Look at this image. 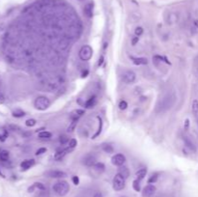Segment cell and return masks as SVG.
Returning a JSON list of instances; mask_svg holds the SVG:
<instances>
[{"label": "cell", "mask_w": 198, "mask_h": 197, "mask_svg": "<svg viewBox=\"0 0 198 197\" xmlns=\"http://www.w3.org/2000/svg\"><path fill=\"white\" fill-rule=\"evenodd\" d=\"M176 101H177V97L174 92H168L161 98L156 106V112L157 113H163L166 112L167 110L171 109L174 106Z\"/></svg>", "instance_id": "1"}, {"label": "cell", "mask_w": 198, "mask_h": 197, "mask_svg": "<svg viewBox=\"0 0 198 197\" xmlns=\"http://www.w3.org/2000/svg\"><path fill=\"white\" fill-rule=\"evenodd\" d=\"M53 191L59 196H65L70 191V185L66 181H59L53 185Z\"/></svg>", "instance_id": "2"}, {"label": "cell", "mask_w": 198, "mask_h": 197, "mask_svg": "<svg viewBox=\"0 0 198 197\" xmlns=\"http://www.w3.org/2000/svg\"><path fill=\"white\" fill-rule=\"evenodd\" d=\"M34 105L36 108L39 110H46V108H48V106L50 105V101L46 97L41 96V97H38V98L35 100Z\"/></svg>", "instance_id": "3"}, {"label": "cell", "mask_w": 198, "mask_h": 197, "mask_svg": "<svg viewBox=\"0 0 198 197\" xmlns=\"http://www.w3.org/2000/svg\"><path fill=\"white\" fill-rule=\"evenodd\" d=\"M113 189L116 191H120L125 188L126 185V179L123 178L120 174L115 175V177L113 178Z\"/></svg>", "instance_id": "4"}, {"label": "cell", "mask_w": 198, "mask_h": 197, "mask_svg": "<svg viewBox=\"0 0 198 197\" xmlns=\"http://www.w3.org/2000/svg\"><path fill=\"white\" fill-rule=\"evenodd\" d=\"M93 56V49L90 45H83L81 49L79 51V57L81 60L88 61L92 58Z\"/></svg>", "instance_id": "5"}, {"label": "cell", "mask_w": 198, "mask_h": 197, "mask_svg": "<svg viewBox=\"0 0 198 197\" xmlns=\"http://www.w3.org/2000/svg\"><path fill=\"white\" fill-rule=\"evenodd\" d=\"M135 78H136L135 74L132 71H129V70L125 71L123 74H122V79H123L125 83H128V84L134 83L135 81Z\"/></svg>", "instance_id": "6"}, {"label": "cell", "mask_w": 198, "mask_h": 197, "mask_svg": "<svg viewBox=\"0 0 198 197\" xmlns=\"http://www.w3.org/2000/svg\"><path fill=\"white\" fill-rule=\"evenodd\" d=\"M97 162V157L94 154H87L82 157V163L88 167H92Z\"/></svg>", "instance_id": "7"}, {"label": "cell", "mask_w": 198, "mask_h": 197, "mask_svg": "<svg viewBox=\"0 0 198 197\" xmlns=\"http://www.w3.org/2000/svg\"><path fill=\"white\" fill-rule=\"evenodd\" d=\"M111 162H112V163L114 164V165L122 166L126 162V157H125L124 155H122V154H116V155L112 157Z\"/></svg>", "instance_id": "8"}, {"label": "cell", "mask_w": 198, "mask_h": 197, "mask_svg": "<svg viewBox=\"0 0 198 197\" xmlns=\"http://www.w3.org/2000/svg\"><path fill=\"white\" fill-rule=\"evenodd\" d=\"M156 191H157V188H156V187H155V185H146V187L143 188V191H142V196L143 197H152L155 194Z\"/></svg>", "instance_id": "9"}, {"label": "cell", "mask_w": 198, "mask_h": 197, "mask_svg": "<svg viewBox=\"0 0 198 197\" xmlns=\"http://www.w3.org/2000/svg\"><path fill=\"white\" fill-rule=\"evenodd\" d=\"M46 175L50 178H64L67 176V174L65 172L61 170H50L48 172H46Z\"/></svg>", "instance_id": "10"}, {"label": "cell", "mask_w": 198, "mask_h": 197, "mask_svg": "<svg viewBox=\"0 0 198 197\" xmlns=\"http://www.w3.org/2000/svg\"><path fill=\"white\" fill-rule=\"evenodd\" d=\"M183 139H184V142H185L186 146L188 147V148L190 150V151H192L193 153L196 152V146L194 145V143L192 142L191 139H190L189 136H184Z\"/></svg>", "instance_id": "11"}, {"label": "cell", "mask_w": 198, "mask_h": 197, "mask_svg": "<svg viewBox=\"0 0 198 197\" xmlns=\"http://www.w3.org/2000/svg\"><path fill=\"white\" fill-rule=\"evenodd\" d=\"M91 168H92V171L96 172L97 174H102L103 172L104 171V169H106V167H104V164L102 163V162H96Z\"/></svg>", "instance_id": "12"}, {"label": "cell", "mask_w": 198, "mask_h": 197, "mask_svg": "<svg viewBox=\"0 0 198 197\" xmlns=\"http://www.w3.org/2000/svg\"><path fill=\"white\" fill-rule=\"evenodd\" d=\"M83 12H84V15L87 17H89V19L92 17L93 16V3L92 2H89L84 6Z\"/></svg>", "instance_id": "13"}, {"label": "cell", "mask_w": 198, "mask_h": 197, "mask_svg": "<svg viewBox=\"0 0 198 197\" xmlns=\"http://www.w3.org/2000/svg\"><path fill=\"white\" fill-rule=\"evenodd\" d=\"M34 164H35L34 159H26V160H23V162L20 163V167L22 170H27L33 166Z\"/></svg>", "instance_id": "14"}, {"label": "cell", "mask_w": 198, "mask_h": 197, "mask_svg": "<svg viewBox=\"0 0 198 197\" xmlns=\"http://www.w3.org/2000/svg\"><path fill=\"white\" fill-rule=\"evenodd\" d=\"M83 114H84V110L77 109V110H74V111L70 114V118L72 120H78Z\"/></svg>", "instance_id": "15"}, {"label": "cell", "mask_w": 198, "mask_h": 197, "mask_svg": "<svg viewBox=\"0 0 198 197\" xmlns=\"http://www.w3.org/2000/svg\"><path fill=\"white\" fill-rule=\"evenodd\" d=\"M69 152L68 149H63V150H58L55 154H54V159L55 160H61L63 157L67 155V153Z\"/></svg>", "instance_id": "16"}, {"label": "cell", "mask_w": 198, "mask_h": 197, "mask_svg": "<svg viewBox=\"0 0 198 197\" xmlns=\"http://www.w3.org/2000/svg\"><path fill=\"white\" fill-rule=\"evenodd\" d=\"M118 174H120L122 177L125 178V179H128L129 176V170L128 167H126L124 165H122L119 167L118 169Z\"/></svg>", "instance_id": "17"}, {"label": "cell", "mask_w": 198, "mask_h": 197, "mask_svg": "<svg viewBox=\"0 0 198 197\" xmlns=\"http://www.w3.org/2000/svg\"><path fill=\"white\" fill-rule=\"evenodd\" d=\"M132 59L135 65H147L148 64V60H147V58H144V57H138V58L132 57Z\"/></svg>", "instance_id": "18"}, {"label": "cell", "mask_w": 198, "mask_h": 197, "mask_svg": "<svg viewBox=\"0 0 198 197\" xmlns=\"http://www.w3.org/2000/svg\"><path fill=\"white\" fill-rule=\"evenodd\" d=\"M96 102H97L96 97L93 96L86 101V102L84 103V106L86 107V108H92V107H94V105H96Z\"/></svg>", "instance_id": "19"}, {"label": "cell", "mask_w": 198, "mask_h": 197, "mask_svg": "<svg viewBox=\"0 0 198 197\" xmlns=\"http://www.w3.org/2000/svg\"><path fill=\"white\" fill-rule=\"evenodd\" d=\"M146 174H147V169H146V168H141V169H139V170L135 173L136 180H138V181L142 180V179L145 178Z\"/></svg>", "instance_id": "20"}, {"label": "cell", "mask_w": 198, "mask_h": 197, "mask_svg": "<svg viewBox=\"0 0 198 197\" xmlns=\"http://www.w3.org/2000/svg\"><path fill=\"white\" fill-rule=\"evenodd\" d=\"M9 157H10V154L8 151H6V150H3V151H1V153H0V162H8L9 159Z\"/></svg>", "instance_id": "21"}, {"label": "cell", "mask_w": 198, "mask_h": 197, "mask_svg": "<svg viewBox=\"0 0 198 197\" xmlns=\"http://www.w3.org/2000/svg\"><path fill=\"white\" fill-rule=\"evenodd\" d=\"M35 188H38V189H41V191H45L46 189V187L43 184H41V183H35V184L32 185L31 188H28V191L29 192H32L34 191Z\"/></svg>", "instance_id": "22"}, {"label": "cell", "mask_w": 198, "mask_h": 197, "mask_svg": "<svg viewBox=\"0 0 198 197\" xmlns=\"http://www.w3.org/2000/svg\"><path fill=\"white\" fill-rule=\"evenodd\" d=\"M51 137V133H50L49 131H41L39 133V138L41 139H49Z\"/></svg>", "instance_id": "23"}, {"label": "cell", "mask_w": 198, "mask_h": 197, "mask_svg": "<svg viewBox=\"0 0 198 197\" xmlns=\"http://www.w3.org/2000/svg\"><path fill=\"white\" fill-rule=\"evenodd\" d=\"M103 150L106 153H108V154H111V153L114 152L113 147L111 146V145H109V144H103Z\"/></svg>", "instance_id": "24"}, {"label": "cell", "mask_w": 198, "mask_h": 197, "mask_svg": "<svg viewBox=\"0 0 198 197\" xmlns=\"http://www.w3.org/2000/svg\"><path fill=\"white\" fill-rule=\"evenodd\" d=\"M24 115H25V112L22 111V110H20V109H17V110H14L13 111V116L16 117V118L23 117Z\"/></svg>", "instance_id": "25"}, {"label": "cell", "mask_w": 198, "mask_h": 197, "mask_svg": "<svg viewBox=\"0 0 198 197\" xmlns=\"http://www.w3.org/2000/svg\"><path fill=\"white\" fill-rule=\"evenodd\" d=\"M98 120H99V122H100V124H99V128H98V131H97L96 133H95L94 135H93V137H92L93 139H94V138H96L97 136H99V135H100V132H102V128H103V121H102V119H100V117H98Z\"/></svg>", "instance_id": "26"}, {"label": "cell", "mask_w": 198, "mask_h": 197, "mask_svg": "<svg viewBox=\"0 0 198 197\" xmlns=\"http://www.w3.org/2000/svg\"><path fill=\"white\" fill-rule=\"evenodd\" d=\"M77 121H78V120H72V123H71L70 126L68 127V130H67V131H69V132H73V131H74L75 127H77Z\"/></svg>", "instance_id": "27"}, {"label": "cell", "mask_w": 198, "mask_h": 197, "mask_svg": "<svg viewBox=\"0 0 198 197\" xmlns=\"http://www.w3.org/2000/svg\"><path fill=\"white\" fill-rule=\"evenodd\" d=\"M191 108H192V112L194 114H197L198 113V101H197V100H194V101L192 102Z\"/></svg>", "instance_id": "28"}, {"label": "cell", "mask_w": 198, "mask_h": 197, "mask_svg": "<svg viewBox=\"0 0 198 197\" xmlns=\"http://www.w3.org/2000/svg\"><path fill=\"white\" fill-rule=\"evenodd\" d=\"M132 188H134V189L135 191H140V184H139V181L138 180H135L134 181V183H132Z\"/></svg>", "instance_id": "29"}, {"label": "cell", "mask_w": 198, "mask_h": 197, "mask_svg": "<svg viewBox=\"0 0 198 197\" xmlns=\"http://www.w3.org/2000/svg\"><path fill=\"white\" fill-rule=\"evenodd\" d=\"M37 124V122H36L35 119H28L26 122H25V125H26L27 127H34L35 125Z\"/></svg>", "instance_id": "30"}, {"label": "cell", "mask_w": 198, "mask_h": 197, "mask_svg": "<svg viewBox=\"0 0 198 197\" xmlns=\"http://www.w3.org/2000/svg\"><path fill=\"white\" fill-rule=\"evenodd\" d=\"M69 143V149H74V147H77V139H71V140L68 142Z\"/></svg>", "instance_id": "31"}, {"label": "cell", "mask_w": 198, "mask_h": 197, "mask_svg": "<svg viewBox=\"0 0 198 197\" xmlns=\"http://www.w3.org/2000/svg\"><path fill=\"white\" fill-rule=\"evenodd\" d=\"M158 174H154L152 176L150 177V179L148 180V183L149 184H154V183H156L158 181Z\"/></svg>", "instance_id": "32"}, {"label": "cell", "mask_w": 198, "mask_h": 197, "mask_svg": "<svg viewBox=\"0 0 198 197\" xmlns=\"http://www.w3.org/2000/svg\"><path fill=\"white\" fill-rule=\"evenodd\" d=\"M128 107V103L126 101H121L120 103H119V108L121 110H125Z\"/></svg>", "instance_id": "33"}, {"label": "cell", "mask_w": 198, "mask_h": 197, "mask_svg": "<svg viewBox=\"0 0 198 197\" xmlns=\"http://www.w3.org/2000/svg\"><path fill=\"white\" fill-rule=\"evenodd\" d=\"M192 33H197L198 32V19L193 21V25H192Z\"/></svg>", "instance_id": "34"}, {"label": "cell", "mask_w": 198, "mask_h": 197, "mask_svg": "<svg viewBox=\"0 0 198 197\" xmlns=\"http://www.w3.org/2000/svg\"><path fill=\"white\" fill-rule=\"evenodd\" d=\"M134 33H135L136 37H139V36H141L143 34V28L142 27H136Z\"/></svg>", "instance_id": "35"}, {"label": "cell", "mask_w": 198, "mask_h": 197, "mask_svg": "<svg viewBox=\"0 0 198 197\" xmlns=\"http://www.w3.org/2000/svg\"><path fill=\"white\" fill-rule=\"evenodd\" d=\"M59 141H60V143L61 144H67L68 142H69V138H68L67 136H65V135H62V136H60V138H59Z\"/></svg>", "instance_id": "36"}, {"label": "cell", "mask_w": 198, "mask_h": 197, "mask_svg": "<svg viewBox=\"0 0 198 197\" xmlns=\"http://www.w3.org/2000/svg\"><path fill=\"white\" fill-rule=\"evenodd\" d=\"M7 137H8V132L6 131H3L2 133L0 134V141H5Z\"/></svg>", "instance_id": "37"}, {"label": "cell", "mask_w": 198, "mask_h": 197, "mask_svg": "<svg viewBox=\"0 0 198 197\" xmlns=\"http://www.w3.org/2000/svg\"><path fill=\"white\" fill-rule=\"evenodd\" d=\"M46 148H40L37 152H36V155L37 156H40V155H42V154H44V153H46Z\"/></svg>", "instance_id": "38"}, {"label": "cell", "mask_w": 198, "mask_h": 197, "mask_svg": "<svg viewBox=\"0 0 198 197\" xmlns=\"http://www.w3.org/2000/svg\"><path fill=\"white\" fill-rule=\"evenodd\" d=\"M189 120L186 119L185 121V124H184V128L186 131V130H189Z\"/></svg>", "instance_id": "39"}, {"label": "cell", "mask_w": 198, "mask_h": 197, "mask_svg": "<svg viewBox=\"0 0 198 197\" xmlns=\"http://www.w3.org/2000/svg\"><path fill=\"white\" fill-rule=\"evenodd\" d=\"M73 182H74V184L75 185H77L79 184V178L77 176H74L73 177Z\"/></svg>", "instance_id": "40"}, {"label": "cell", "mask_w": 198, "mask_h": 197, "mask_svg": "<svg viewBox=\"0 0 198 197\" xmlns=\"http://www.w3.org/2000/svg\"><path fill=\"white\" fill-rule=\"evenodd\" d=\"M138 41H139V38H138V37H134V39H132V44L134 45H136V43H138Z\"/></svg>", "instance_id": "41"}, {"label": "cell", "mask_w": 198, "mask_h": 197, "mask_svg": "<svg viewBox=\"0 0 198 197\" xmlns=\"http://www.w3.org/2000/svg\"><path fill=\"white\" fill-rule=\"evenodd\" d=\"M3 102H4V97L0 93V103H3Z\"/></svg>", "instance_id": "42"}, {"label": "cell", "mask_w": 198, "mask_h": 197, "mask_svg": "<svg viewBox=\"0 0 198 197\" xmlns=\"http://www.w3.org/2000/svg\"><path fill=\"white\" fill-rule=\"evenodd\" d=\"M94 197H103V195L100 194V193H99V192H98V193H96V194L94 195Z\"/></svg>", "instance_id": "43"}, {"label": "cell", "mask_w": 198, "mask_h": 197, "mask_svg": "<svg viewBox=\"0 0 198 197\" xmlns=\"http://www.w3.org/2000/svg\"><path fill=\"white\" fill-rule=\"evenodd\" d=\"M103 61V57H102V58H100V61H99V66H100V65H102Z\"/></svg>", "instance_id": "44"}, {"label": "cell", "mask_w": 198, "mask_h": 197, "mask_svg": "<svg viewBox=\"0 0 198 197\" xmlns=\"http://www.w3.org/2000/svg\"><path fill=\"white\" fill-rule=\"evenodd\" d=\"M0 175H1V176H2V177H3V175H2V174H1V172H0Z\"/></svg>", "instance_id": "45"}, {"label": "cell", "mask_w": 198, "mask_h": 197, "mask_svg": "<svg viewBox=\"0 0 198 197\" xmlns=\"http://www.w3.org/2000/svg\"><path fill=\"white\" fill-rule=\"evenodd\" d=\"M0 153H1V150H0Z\"/></svg>", "instance_id": "46"}]
</instances>
